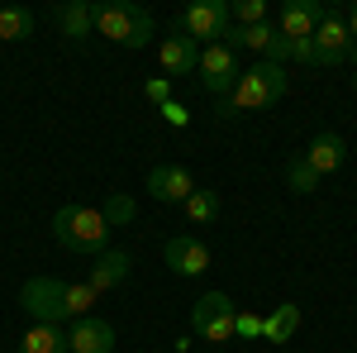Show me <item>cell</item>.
Wrapping results in <instances>:
<instances>
[{
	"label": "cell",
	"mask_w": 357,
	"mask_h": 353,
	"mask_svg": "<svg viewBox=\"0 0 357 353\" xmlns=\"http://www.w3.org/2000/svg\"><path fill=\"white\" fill-rule=\"evenodd\" d=\"M281 96H286V67L257 62V67H248L243 77L234 82L229 96H220V120H238L248 110H267V106H276Z\"/></svg>",
	"instance_id": "cell-1"
},
{
	"label": "cell",
	"mask_w": 357,
	"mask_h": 353,
	"mask_svg": "<svg viewBox=\"0 0 357 353\" xmlns=\"http://www.w3.org/2000/svg\"><path fill=\"white\" fill-rule=\"evenodd\" d=\"M53 239L77 258H100L110 248V224L96 206H62L53 215Z\"/></svg>",
	"instance_id": "cell-2"
},
{
	"label": "cell",
	"mask_w": 357,
	"mask_h": 353,
	"mask_svg": "<svg viewBox=\"0 0 357 353\" xmlns=\"http://www.w3.org/2000/svg\"><path fill=\"white\" fill-rule=\"evenodd\" d=\"M96 29L114 38L119 48H148L153 43V15L134 5V0H110V5H96Z\"/></svg>",
	"instance_id": "cell-3"
},
{
	"label": "cell",
	"mask_w": 357,
	"mask_h": 353,
	"mask_svg": "<svg viewBox=\"0 0 357 353\" xmlns=\"http://www.w3.org/2000/svg\"><path fill=\"white\" fill-rule=\"evenodd\" d=\"M20 305L33 315V325H62L67 320V282L57 277H29L20 287Z\"/></svg>",
	"instance_id": "cell-4"
},
{
	"label": "cell",
	"mask_w": 357,
	"mask_h": 353,
	"mask_svg": "<svg viewBox=\"0 0 357 353\" xmlns=\"http://www.w3.org/2000/svg\"><path fill=\"white\" fill-rule=\"evenodd\" d=\"M229 24H234V15H229V0H195L191 10H181V20H176V29L191 38L195 48L205 43H220L224 34H229Z\"/></svg>",
	"instance_id": "cell-5"
},
{
	"label": "cell",
	"mask_w": 357,
	"mask_h": 353,
	"mask_svg": "<svg viewBox=\"0 0 357 353\" xmlns=\"http://www.w3.org/2000/svg\"><path fill=\"white\" fill-rule=\"evenodd\" d=\"M234 315H238V305L229 301V291H205L191 310V329L205 344H229L234 339Z\"/></svg>",
	"instance_id": "cell-6"
},
{
	"label": "cell",
	"mask_w": 357,
	"mask_h": 353,
	"mask_svg": "<svg viewBox=\"0 0 357 353\" xmlns=\"http://www.w3.org/2000/svg\"><path fill=\"white\" fill-rule=\"evenodd\" d=\"M310 48H314V67H343V62H353V34L343 24V15H324L319 29H314V38H310Z\"/></svg>",
	"instance_id": "cell-7"
},
{
	"label": "cell",
	"mask_w": 357,
	"mask_h": 353,
	"mask_svg": "<svg viewBox=\"0 0 357 353\" xmlns=\"http://www.w3.org/2000/svg\"><path fill=\"white\" fill-rule=\"evenodd\" d=\"M200 82H205V91L220 101V96H229L234 91V82L243 77V67H238V53H229L224 43H210V48H200Z\"/></svg>",
	"instance_id": "cell-8"
},
{
	"label": "cell",
	"mask_w": 357,
	"mask_h": 353,
	"mask_svg": "<svg viewBox=\"0 0 357 353\" xmlns=\"http://www.w3.org/2000/svg\"><path fill=\"white\" fill-rule=\"evenodd\" d=\"M324 15H329L324 0H286L281 15H276V29H281L286 43H305V38H314V29H319Z\"/></svg>",
	"instance_id": "cell-9"
},
{
	"label": "cell",
	"mask_w": 357,
	"mask_h": 353,
	"mask_svg": "<svg viewBox=\"0 0 357 353\" xmlns=\"http://www.w3.org/2000/svg\"><path fill=\"white\" fill-rule=\"evenodd\" d=\"M162 263L176 272V277H205V272H210V248L200 244L195 234H176V239H167Z\"/></svg>",
	"instance_id": "cell-10"
},
{
	"label": "cell",
	"mask_w": 357,
	"mask_h": 353,
	"mask_svg": "<svg viewBox=\"0 0 357 353\" xmlns=\"http://www.w3.org/2000/svg\"><path fill=\"white\" fill-rule=\"evenodd\" d=\"M158 62H162L167 82H181V77H191L195 67H200V48H195L181 29H172L162 43H158Z\"/></svg>",
	"instance_id": "cell-11"
},
{
	"label": "cell",
	"mask_w": 357,
	"mask_h": 353,
	"mask_svg": "<svg viewBox=\"0 0 357 353\" xmlns=\"http://www.w3.org/2000/svg\"><path fill=\"white\" fill-rule=\"evenodd\" d=\"M148 191H153V201L181 206V201L195 191V182H191V172H186L181 163H158L153 172H148Z\"/></svg>",
	"instance_id": "cell-12"
},
{
	"label": "cell",
	"mask_w": 357,
	"mask_h": 353,
	"mask_svg": "<svg viewBox=\"0 0 357 353\" xmlns=\"http://www.w3.org/2000/svg\"><path fill=\"white\" fill-rule=\"evenodd\" d=\"M67 353H114V325L86 315L67 329Z\"/></svg>",
	"instance_id": "cell-13"
},
{
	"label": "cell",
	"mask_w": 357,
	"mask_h": 353,
	"mask_svg": "<svg viewBox=\"0 0 357 353\" xmlns=\"http://www.w3.org/2000/svg\"><path fill=\"white\" fill-rule=\"evenodd\" d=\"M301 158H305L310 167H314L319 177H324V172H338V167H343V158H348V143H343V134L324 129V134H314V138H310V148H305Z\"/></svg>",
	"instance_id": "cell-14"
},
{
	"label": "cell",
	"mask_w": 357,
	"mask_h": 353,
	"mask_svg": "<svg viewBox=\"0 0 357 353\" xmlns=\"http://www.w3.org/2000/svg\"><path fill=\"white\" fill-rule=\"evenodd\" d=\"M129 268H134V258H129L124 248H105V253L96 258V268H91L86 282H91L96 291H110V287H119V282L129 277Z\"/></svg>",
	"instance_id": "cell-15"
},
{
	"label": "cell",
	"mask_w": 357,
	"mask_h": 353,
	"mask_svg": "<svg viewBox=\"0 0 357 353\" xmlns=\"http://www.w3.org/2000/svg\"><path fill=\"white\" fill-rule=\"evenodd\" d=\"M57 29H62L67 38H86V34L96 29V5H86V0H67V5L57 10Z\"/></svg>",
	"instance_id": "cell-16"
},
{
	"label": "cell",
	"mask_w": 357,
	"mask_h": 353,
	"mask_svg": "<svg viewBox=\"0 0 357 353\" xmlns=\"http://www.w3.org/2000/svg\"><path fill=\"white\" fill-rule=\"evenodd\" d=\"M33 29H38L33 10H24V5H5L0 10V38L5 43H24V38H33Z\"/></svg>",
	"instance_id": "cell-17"
},
{
	"label": "cell",
	"mask_w": 357,
	"mask_h": 353,
	"mask_svg": "<svg viewBox=\"0 0 357 353\" xmlns=\"http://www.w3.org/2000/svg\"><path fill=\"white\" fill-rule=\"evenodd\" d=\"M296 329H301V305L286 301V305H276L272 315L262 320V339H267V344H286Z\"/></svg>",
	"instance_id": "cell-18"
},
{
	"label": "cell",
	"mask_w": 357,
	"mask_h": 353,
	"mask_svg": "<svg viewBox=\"0 0 357 353\" xmlns=\"http://www.w3.org/2000/svg\"><path fill=\"white\" fill-rule=\"evenodd\" d=\"M181 210H186V219H191V224H215V219H220V191L195 187L191 196L181 201Z\"/></svg>",
	"instance_id": "cell-19"
},
{
	"label": "cell",
	"mask_w": 357,
	"mask_h": 353,
	"mask_svg": "<svg viewBox=\"0 0 357 353\" xmlns=\"http://www.w3.org/2000/svg\"><path fill=\"white\" fill-rule=\"evenodd\" d=\"M20 353H67V334L57 325H33L20 339Z\"/></svg>",
	"instance_id": "cell-20"
},
{
	"label": "cell",
	"mask_w": 357,
	"mask_h": 353,
	"mask_svg": "<svg viewBox=\"0 0 357 353\" xmlns=\"http://www.w3.org/2000/svg\"><path fill=\"white\" fill-rule=\"evenodd\" d=\"M96 287L91 282H67V320H86L91 315V305H96Z\"/></svg>",
	"instance_id": "cell-21"
},
{
	"label": "cell",
	"mask_w": 357,
	"mask_h": 353,
	"mask_svg": "<svg viewBox=\"0 0 357 353\" xmlns=\"http://www.w3.org/2000/svg\"><path fill=\"white\" fill-rule=\"evenodd\" d=\"M100 215H105V224H110V229H119V224H129V219L138 215V206L124 196V191H110V196L100 201Z\"/></svg>",
	"instance_id": "cell-22"
},
{
	"label": "cell",
	"mask_w": 357,
	"mask_h": 353,
	"mask_svg": "<svg viewBox=\"0 0 357 353\" xmlns=\"http://www.w3.org/2000/svg\"><path fill=\"white\" fill-rule=\"evenodd\" d=\"M286 182H291L296 196H310V191H319V172L305 163V158H291V163H286Z\"/></svg>",
	"instance_id": "cell-23"
},
{
	"label": "cell",
	"mask_w": 357,
	"mask_h": 353,
	"mask_svg": "<svg viewBox=\"0 0 357 353\" xmlns=\"http://www.w3.org/2000/svg\"><path fill=\"white\" fill-rule=\"evenodd\" d=\"M229 15H234V24H267V0H234L229 5Z\"/></svg>",
	"instance_id": "cell-24"
},
{
	"label": "cell",
	"mask_w": 357,
	"mask_h": 353,
	"mask_svg": "<svg viewBox=\"0 0 357 353\" xmlns=\"http://www.w3.org/2000/svg\"><path fill=\"white\" fill-rule=\"evenodd\" d=\"M234 339H262V315L238 310V315H234Z\"/></svg>",
	"instance_id": "cell-25"
},
{
	"label": "cell",
	"mask_w": 357,
	"mask_h": 353,
	"mask_svg": "<svg viewBox=\"0 0 357 353\" xmlns=\"http://www.w3.org/2000/svg\"><path fill=\"white\" fill-rule=\"evenodd\" d=\"M143 96H148V101H153V106L162 110L167 101H172V82H167V77H153V82L143 86Z\"/></svg>",
	"instance_id": "cell-26"
},
{
	"label": "cell",
	"mask_w": 357,
	"mask_h": 353,
	"mask_svg": "<svg viewBox=\"0 0 357 353\" xmlns=\"http://www.w3.org/2000/svg\"><path fill=\"white\" fill-rule=\"evenodd\" d=\"M162 120H167V124H176V129H186V124H191V110L181 106V101H167V106H162Z\"/></svg>",
	"instance_id": "cell-27"
},
{
	"label": "cell",
	"mask_w": 357,
	"mask_h": 353,
	"mask_svg": "<svg viewBox=\"0 0 357 353\" xmlns=\"http://www.w3.org/2000/svg\"><path fill=\"white\" fill-rule=\"evenodd\" d=\"M343 24L353 34V62H357V5H348V15H343Z\"/></svg>",
	"instance_id": "cell-28"
},
{
	"label": "cell",
	"mask_w": 357,
	"mask_h": 353,
	"mask_svg": "<svg viewBox=\"0 0 357 353\" xmlns=\"http://www.w3.org/2000/svg\"><path fill=\"white\" fill-rule=\"evenodd\" d=\"M353 91H357V67H353Z\"/></svg>",
	"instance_id": "cell-29"
}]
</instances>
